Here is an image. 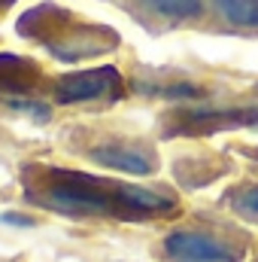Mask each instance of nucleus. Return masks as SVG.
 Returning a JSON list of instances; mask_svg holds the SVG:
<instances>
[{
    "label": "nucleus",
    "mask_w": 258,
    "mask_h": 262,
    "mask_svg": "<svg viewBox=\"0 0 258 262\" xmlns=\"http://www.w3.org/2000/svg\"><path fill=\"white\" fill-rule=\"evenodd\" d=\"M234 207L246 216H258V186H246L234 195Z\"/></svg>",
    "instance_id": "obj_8"
},
{
    "label": "nucleus",
    "mask_w": 258,
    "mask_h": 262,
    "mask_svg": "<svg viewBox=\"0 0 258 262\" xmlns=\"http://www.w3.org/2000/svg\"><path fill=\"white\" fill-rule=\"evenodd\" d=\"M146 3L167 18H189V15H197L200 9V0H146Z\"/></svg>",
    "instance_id": "obj_7"
},
{
    "label": "nucleus",
    "mask_w": 258,
    "mask_h": 262,
    "mask_svg": "<svg viewBox=\"0 0 258 262\" xmlns=\"http://www.w3.org/2000/svg\"><path fill=\"white\" fill-rule=\"evenodd\" d=\"M219 12L240 28H258V0H213Z\"/></svg>",
    "instance_id": "obj_6"
},
{
    "label": "nucleus",
    "mask_w": 258,
    "mask_h": 262,
    "mask_svg": "<svg viewBox=\"0 0 258 262\" xmlns=\"http://www.w3.org/2000/svg\"><path fill=\"white\" fill-rule=\"evenodd\" d=\"M91 159L97 165H104V168L125 171V174H134V177H146V174L155 171L152 156L143 146H134V143H104V146H94Z\"/></svg>",
    "instance_id": "obj_4"
},
{
    "label": "nucleus",
    "mask_w": 258,
    "mask_h": 262,
    "mask_svg": "<svg viewBox=\"0 0 258 262\" xmlns=\"http://www.w3.org/2000/svg\"><path fill=\"white\" fill-rule=\"evenodd\" d=\"M12 3H15V0H0V12H6V9H9Z\"/></svg>",
    "instance_id": "obj_9"
},
{
    "label": "nucleus",
    "mask_w": 258,
    "mask_h": 262,
    "mask_svg": "<svg viewBox=\"0 0 258 262\" xmlns=\"http://www.w3.org/2000/svg\"><path fill=\"white\" fill-rule=\"evenodd\" d=\"M164 256L170 262H240V253L207 232L176 229L164 238Z\"/></svg>",
    "instance_id": "obj_2"
},
{
    "label": "nucleus",
    "mask_w": 258,
    "mask_h": 262,
    "mask_svg": "<svg viewBox=\"0 0 258 262\" xmlns=\"http://www.w3.org/2000/svg\"><path fill=\"white\" fill-rule=\"evenodd\" d=\"M24 189L40 207L76 220H146L176 207L173 195L167 192L107 180L73 168H34V174L24 177Z\"/></svg>",
    "instance_id": "obj_1"
},
{
    "label": "nucleus",
    "mask_w": 258,
    "mask_h": 262,
    "mask_svg": "<svg viewBox=\"0 0 258 262\" xmlns=\"http://www.w3.org/2000/svg\"><path fill=\"white\" fill-rule=\"evenodd\" d=\"M40 79V67L21 55L12 52H0V98L15 101L21 95H28Z\"/></svg>",
    "instance_id": "obj_5"
},
{
    "label": "nucleus",
    "mask_w": 258,
    "mask_h": 262,
    "mask_svg": "<svg viewBox=\"0 0 258 262\" xmlns=\"http://www.w3.org/2000/svg\"><path fill=\"white\" fill-rule=\"evenodd\" d=\"M122 95V76L116 67H91L61 76L55 85V98L61 104H79V101H97V98H119Z\"/></svg>",
    "instance_id": "obj_3"
}]
</instances>
